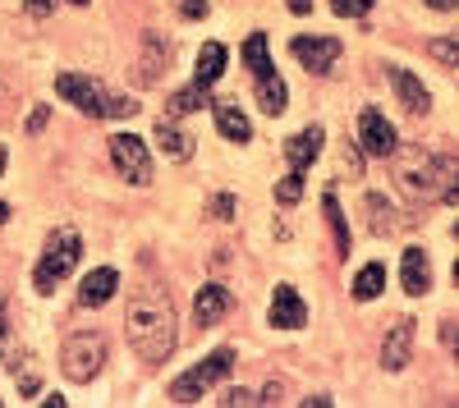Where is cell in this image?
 I'll use <instances>...</instances> for the list:
<instances>
[{
    "instance_id": "1",
    "label": "cell",
    "mask_w": 459,
    "mask_h": 408,
    "mask_svg": "<svg viewBox=\"0 0 459 408\" xmlns=\"http://www.w3.org/2000/svg\"><path fill=\"white\" fill-rule=\"evenodd\" d=\"M125 330L143 362H166L175 353V303L161 289H138L125 312Z\"/></svg>"
},
{
    "instance_id": "2",
    "label": "cell",
    "mask_w": 459,
    "mask_h": 408,
    "mask_svg": "<svg viewBox=\"0 0 459 408\" xmlns=\"http://www.w3.org/2000/svg\"><path fill=\"white\" fill-rule=\"evenodd\" d=\"M400 189L404 193H413V198H446V202H455L459 198V189H455V166L450 161H441V157H432V152H404L400 157Z\"/></svg>"
},
{
    "instance_id": "3",
    "label": "cell",
    "mask_w": 459,
    "mask_h": 408,
    "mask_svg": "<svg viewBox=\"0 0 459 408\" xmlns=\"http://www.w3.org/2000/svg\"><path fill=\"white\" fill-rule=\"evenodd\" d=\"M79 252H83V239L79 234H74V230H56L47 239L42 262H37V271H32V285L42 289V293H51L74 267H79Z\"/></svg>"
},
{
    "instance_id": "4",
    "label": "cell",
    "mask_w": 459,
    "mask_h": 408,
    "mask_svg": "<svg viewBox=\"0 0 459 408\" xmlns=\"http://www.w3.org/2000/svg\"><path fill=\"white\" fill-rule=\"evenodd\" d=\"M230 367H235V349H216L212 358H203L198 367H188L184 377L170 381V399H175V404H194V399H203L216 381H225Z\"/></svg>"
},
{
    "instance_id": "5",
    "label": "cell",
    "mask_w": 459,
    "mask_h": 408,
    "mask_svg": "<svg viewBox=\"0 0 459 408\" xmlns=\"http://www.w3.org/2000/svg\"><path fill=\"white\" fill-rule=\"evenodd\" d=\"M101 362H106V340L97 336V330L69 336L65 349H60V372H65L69 381H79V386H88V381L101 372Z\"/></svg>"
},
{
    "instance_id": "6",
    "label": "cell",
    "mask_w": 459,
    "mask_h": 408,
    "mask_svg": "<svg viewBox=\"0 0 459 408\" xmlns=\"http://www.w3.org/2000/svg\"><path fill=\"white\" fill-rule=\"evenodd\" d=\"M110 161L129 183H138V189L152 183V157H147V142L138 133H115L110 138Z\"/></svg>"
},
{
    "instance_id": "7",
    "label": "cell",
    "mask_w": 459,
    "mask_h": 408,
    "mask_svg": "<svg viewBox=\"0 0 459 408\" xmlns=\"http://www.w3.org/2000/svg\"><path fill=\"white\" fill-rule=\"evenodd\" d=\"M56 92H60L69 106H79L83 115L101 120V106H106V88H101V83L83 79V73H60V79H56Z\"/></svg>"
},
{
    "instance_id": "8",
    "label": "cell",
    "mask_w": 459,
    "mask_h": 408,
    "mask_svg": "<svg viewBox=\"0 0 459 408\" xmlns=\"http://www.w3.org/2000/svg\"><path fill=\"white\" fill-rule=\"evenodd\" d=\"M359 152L368 157H391L395 152V124L381 110H363L359 115Z\"/></svg>"
},
{
    "instance_id": "9",
    "label": "cell",
    "mask_w": 459,
    "mask_h": 408,
    "mask_svg": "<svg viewBox=\"0 0 459 408\" xmlns=\"http://www.w3.org/2000/svg\"><path fill=\"white\" fill-rule=\"evenodd\" d=\"M290 51H294V60L303 69H313V73H326L340 60V42H335V37H294Z\"/></svg>"
},
{
    "instance_id": "10",
    "label": "cell",
    "mask_w": 459,
    "mask_h": 408,
    "mask_svg": "<svg viewBox=\"0 0 459 408\" xmlns=\"http://www.w3.org/2000/svg\"><path fill=\"white\" fill-rule=\"evenodd\" d=\"M266 321H272L276 330H299L303 321H308V303L299 299L294 285H276L272 293V312H266Z\"/></svg>"
},
{
    "instance_id": "11",
    "label": "cell",
    "mask_w": 459,
    "mask_h": 408,
    "mask_svg": "<svg viewBox=\"0 0 459 408\" xmlns=\"http://www.w3.org/2000/svg\"><path fill=\"white\" fill-rule=\"evenodd\" d=\"M409 353H413V321L400 317V321L391 326V336L381 340V367H386V372H404Z\"/></svg>"
},
{
    "instance_id": "12",
    "label": "cell",
    "mask_w": 459,
    "mask_h": 408,
    "mask_svg": "<svg viewBox=\"0 0 459 408\" xmlns=\"http://www.w3.org/2000/svg\"><path fill=\"white\" fill-rule=\"evenodd\" d=\"M230 303H235V299H230L225 285H203L198 299H194V326H198V330H212V326L230 312Z\"/></svg>"
},
{
    "instance_id": "13",
    "label": "cell",
    "mask_w": 459,
    "mask_h": 408,
    "mask_svg": "<svg viewBox=\"0 0 459 408\" xmlns=\"http://www.w3.org/2000/svg\"><path fill=\"white\" fill-rule=\"evenodd\" d=\"M400 280H404V293H413V299H423V293L432 289V262H428L423 248H404Z\"/></svg>"
},
{
    "instance_id": "14",
    "label": "cell",
    "mask_w": 459,
    "mask_h": 408,
    "mask_svg": "<svg viewBox=\"0 0 459 408\" xmlns=\"http://www.w3.org/2000/svg\"><path fill=\"white\" fill-rule=\"evenodd\" d=\"M115 289H120V276H115V267H97L88 271V280L79 285V303L83 308H106L115 299Z\"/></svg>"
},
{
    "instance_id": "15",
    "label": "cell",
    "mask_w": 459,
    "mask_h": 408,
    "mask_svg": "<svg viewBox=\"0 0 459 408\" xmlns=\"http://www.w3.org/2000/svg\"><path fill=\"white\" fill-rule=\"evenodd\" d=\"M317 157H322V129H317V124L299 129V133L285 142V161H290V170H308Z\"/></svg>"
},
{
    "instance_id": "16",
    "label": "cell",
    "mask_w": 459,
    "mask_h": 408,
    "mask_svg": "<svg viewBox=\"0 0 459 408\" xmlns=\"http://www.w3.org/2000/svg\"><path fill=\"white\" fill-rule=\"evenodd\" d=\"M391 83H395V92H400V101H404L409 115H428V110H432V92H428L423 83H418L409 69L391 64Z\"/></svg>"
},
{
    "instance_id": "17",
    "label": "cell",
    "mask_w": 459,
    "mask_h": 408,
    "mask_svg": "<svg viewBox=\"0 0 459 408\" xmlns=\"http://www.w3.org/2000/svg\"><path fill=\"white\" fill-rule=\"evenodd\" d=\"M212 110H216V129H221L230 142H248V138H253V124H248V115H244L235 101H212Z\"/></svg>"
},
{
    "instance_id": "18",
    "label": "cell",
    "mask_w": 459,
    "mask_h": 408,
    "mask_svg": "<svg viewBox=\"0 0 459 408\" xmlns=\"http://www.w3.org/2000/svg\"><path fill=\"white\" fill-rule=\"evenodd\" d=\"M221 73H225V47H221V42H207V47L198 51V73H194V83L212 88Z\"/></svg>"
},
{
    "instance_id": "19",
    "label": "cell",
    "mask_w": 459,
    "mask_h": 408,
    "mask_svg": "<svg viewBox=\"0 0 459 408\" xmlns=\"http://www.w3.org/2000/svg\"><path fill=\"white\" fill-rule=\"evenodd\" d=\"M170 60V47L157 42V32H147L143 37V83H157V73H166L161 64Z\"/></svg>"
},
{
    "instance_id": "20",
    "label": "cell",
    "mask_w": 459,
    "mask_h": 408,
    "mask_svg": "<svg viewBox=\"0 0 459 408\" xmlns=\"http://www.w3.org/2000/svg\"><path fill=\"white\" fill-rule=\"evenodd\" d=\"M381 289H386V267H381V262H368V267L354 276V299H359V303H372Z\"/></svg>"
},
{
    "instance_id": "21",
    "label": "cell",
    "mask_w": 459,
    "mask_h": 408,
    "mask_svg": "<svg viewBox=\"0 0 459 408\" xmlns=\"http://www.w3.org/2000/svg\"><path fill=\"white\" fill-rule=\"evenodd\" d=\"M257 101H262L266 115H281V110H285V83H281V73H276V69L257 79Z\"/></svg>"
},
{
    "instance_id": "22",
    "label": "cell",
    "mask_w": 459,
    "mask_h": 408,
    "mask_svg": "<svg viewBox=\"0 0 459 408\" xmlns=\"http://www.w3.org/2000/svg\"><path fill=\"white\" fill-rule=\"evenodd\" d=\"M157 142H161V152H166L170 161H188V157H194V142H188L175 124H161V120H157Z\"/></svg>"
},
{
    "instance_id": "23",
    "label": "cell",
    "mask_w": 459,
    "mask_h": 408,
    "mask_svg": "<svg viewBox=\"0 0 459 408\" xmlns=\"http://www.w3.org/2000/svg\"><path fill=\"white\" fill-rule=\"evenodd\" d=\"M244 64L257 73V79H262V73H272V69H276V64H272V51H266V37H262V32H253L248 42H244Z\"/></svg>"
},
{
    "instance_id": "24",
    "label": "cell",
    "mask_w": 459,
    "mask_h": 408,
    "mask_svg": "<svg viewBox=\"0 0 459 408\" xmlns=\"http://www.w3.org/2000/svg\"><path fill=\"white\" fill-rule=\"evenodd\" d=\"M368 225L377 230V234H391L400 220H395V211H391V202L386 198H377V193H368Z\"/></svg>"
},
{
    "instance_id": "25",
    "label": "cell",
    "mask_w": 459,
    "mask_h": 408,
    "mask_svg": "<svg viewBox=\"0 0 459 408\" xmlns=\"http://www.w3.org/2000/svg\"><path fill=\"white\" fill-rule=\"evenodd\" d=\"M203 106H212L207 101V88L194 83V88H184V92L170 97V115H194V110H203Z\"/></svg>"
},
{
    "instance_id": "26",
    "label": "cell",
    "mask_w": 459,
    "mask_h": 408,
    "mask_svg": "<svg viewBox=\"0 0 459 408\" xmlns=\"http://www.w3.org/2000/svg\"><path fill=\"white\" fill-rule=\"evenodd\" d=\"M129 115H138V101H134V97H115V92H106L101 120H129Z\"/></svg>"
},
{
    "instance_id": "27",
    "label": "cell",
    "mask_w": 459,
    "mask_h": 408,
    "mask_svg": "<svg viewBox=\"0 0 459 408\" xmlns=\"http://www.w3.org/2000/svg\"><path fill=\"white\" fill-rule=\"evenodd\" d=\"M276 198H281V207H294V202L303 198V170H290V174L276 183Z\"/></svg>"
},
{
    "instance_id": "28",
    "label": "cell",
    "mask_w": 459,
    "mask_h": 408,
    "mask_svg": "<svg viewBox=\"0 0 459 408\" xmlns=\"http://www.w3.org/2000/svg\"><path fill=\"white\" fill-rule=\"evenodd\" d=\"M326 220H331V230H335V248H340V252H350V225L340 220V207H335L331 193H326Z\"/></svg>"
},
{
    "instance_id": "29",
    "label": "cell",
    "mask_w": 459,
    "mask_h": 408,
    "mask_svg": "<svg viewBox=\"0 0 459 408\" xmlns=\"http://www.w3.org/2000/svg\"><path fill=\"white\" fill-rule=\"evenodd\" d=\"M372 5H377V0H331V10H335L340 19H363Z\"/></svg>"
},
{
    "instance_id": "30",
    "label": "cell",
    "mask_w": 459,
    "mask_h": 408,
    "mask_svg": "<svg viewBox=\"0 0 459 408\" xmlns=\"http://www.w3.org/2000/svg\"><path fill=\"white\" fill-rule=\"evenodd\" d=\"M212 216H216V220H235V198L216 193V198H212Z\"/></svg>"
},
{
    "instance_id": "31",
    "label": "cell",
    "mask_w": 459,
    "mask_h": 408,
    "mask_svg": "<svg viewBox=\"0 0 459 408\" xmlns=\"http://www.w3.org/2000/svg\"><path fill=\"white\" fill-rule=\"evenodd\" d=\"M179 14L184 19H207V0H179Z\"/></svg>"
},
{
    "instance_id": "32",
    "label": "cell",
    "mask_w": 459,
    "mask_h": 408,
    "mask_svg": "<svg viewBox=\"0 0 459 408\" xmlns=\"http://www.w3.org/2000/svg\"><path fill=\"white\" fill-rule=\"evenodd\" d=\"M432 55H437L441 64H450V69H455V60H459V51H455V42H432Z\"/></svg>"
},
{
    "instance_id": "33",
    "label": "cell",
    "mask_w": 459,
    "mask_h": 408,
    "mask_svg": "<svg viewBox=\"0 0 459 408\" xmlns=\"http://www.w3.org/2000/svg\"><path fill=\"white\" fill-rule=\"evenodd\" d=\"M23 10L37 14V19H47V14H51V0H23Z\"/></svg>"
},
{
    "instance_id": "34",
    "label": "cell",
    "mask_w": 459,
    "mask_h": 408,
    "mask_svg": "<svg viewBox=\"0 0 459 408\" xmlns=\"http://www.w3.org/2000/svg\"><path fill=\"white\" fill-rule=\"evenodd\" d=\"M42 124H47V106H37V110H32V120H28V129H32V133H42Z\"/></svg>"
},
{
    "instance_id": "35",
    "label": "cell",
    "mask_w": 459,
    "mask_h": 408,
    "mask_svg": "<svg viewBox=\"0 0 459 408\" xmlns=\"http://www.w3.org/2000/svg\"><path fill=\"white\" fill-rule=\"evenodd\" d=\"M221 404H253V395H248V390H230Z\"/></svg>"
},
{
    "instance_id": "36",
    "label": "cell",
    "mask_w": 459,
    "mask_h": 408,
    "mask_svg": "<svg viewBox=\"0 0 459 408\" xmlns=\"http://www.w3.org/2000/svg\"><path fill=\"white\" fill-rule=\"evenodd\" d=\"M285 5H290V14H308L313 0H285Z\"/></svg>"
},
{
    "instance_id": "37",
    "label": "cell",
    "mask_w": 459,
    "mask_h": 408,
    "mask_svg": "<svg viewBox=\"0 0 459 408\" xmlns=\"http://www.w3.org/2000/svg\"><path fill=\"white\" fill-rule=\"evenodd\" d=\"M257 404H281V386H266V390H262V399H257Z\"/></svg>"
},
{
    "instance_id": "38",
    "label": "cell",
    "mask_w": 459,
    "mask_h": 408,
    "mask_svg": "<svg viewBox=\"0 0 459 408\" xmlns=\"http://www.w3.org/2000/svg\"><path fill=\"white\" fill-rule=\"evenodd\" d=\"M432 10H455V0H428Z\"/></svg>"
},
{
    "instance_id": "39",
    "label": "cell",
    "mask_w": 459,
    "mask_h": 408,
    "mask_svg": "<svg viewBox=\"0 0 459 408\" xmlns=\"http://www.w3.org/2000/svg\"><path fill=\"white\" fill-rule=\"evenodd\" d=\"M0 349H5V317H0Z\"/></svg>"
},
{
    "instance_id": "40",
    "label": "cell",
    "mask_w": 459,
    "mask_h": 408,
    "mask_svg": "<svg viewBox=\"0 0 459 408\" xmlns=\"http://www.w3.org/2000/svg\"><path fill=\"white\" fill-rule=\"evenodd\" d=\"M5 216H10V207H5V202H0V225H5Z\"/></svg>"
},
{
    "instance_id": "41",
    "label": "cell",
    "mask_w": 459,
    "mask_h": 408,
    "mask_svg": "<svg viewBox=\"0 0 459 408\" xmlns=\"http://www.w3.org/2000/svg\"><path fill=\"white\" fill-rule=\"evenodd\" d=\"M0 170H5V147H0Z\"/></svg>"
},
{
    "instance_id": "42",
    "label": "cell",
    "mask_w": 459,
    "mask_h": 408,
    "mask_svg": "<svg viewBox=\"0 0 459 408\" xmlns=\"http://www.w3.org/2000/svg\"><path fill=\"white\" fill-rule=\"evenodd\" d=\"M74 5H88V0H74Z\"/></svg>"
},
{
    "instance_id": "43",
    "label": "cell",
    "mask_w": 459,
    "mask_h": 408,
    "mask_svg": "<svg viewBox=\"0 0 459 408\" xmlns=\"http://www.w3.org/2000/svg\"><path fill=\"white\" fill-rule=\"evenodd\" d=\"M0 308H5V299H0Z\"/></svg>"
},
{
    "instance_id": "44",
    "label": "cell",
    "mask_w": 459,
    "mask_h": 408,
    "mask_svg": "<svg viewBox=\"0 0 459 408\" xmlns=\"http://www.w3.org/2000/svg\"><path fill=\"white\" fill-rule=\"evenodd\" d=\"M0 404H5V399H0Z\"/></svg>"
}]
</instances>
